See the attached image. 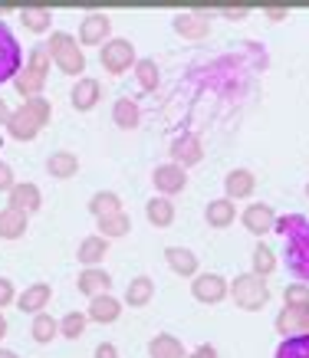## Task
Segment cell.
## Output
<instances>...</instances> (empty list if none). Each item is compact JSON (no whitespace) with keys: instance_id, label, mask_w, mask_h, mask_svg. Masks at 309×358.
Returning <instances> with one entry per match:
<instances>
[{"instance_id":"cell-5","label":"cell","mask_w":309,"mask_h":358,"mask_svg":"<svg viewBox=\"0 0 309 358\" xmlns=\"http://www.w3.org/2000/svg\"><path fill=\"white\" fill-rule=\"evenodd\" d=\"M231 296L243 313H257V309H264V306L270 303V286H266L264 276L243 273V276H237V280L231 282Z\"/></svg>"},{"instance_id":"cell-39","label":"cell","mask_w":309,"mask_h":358,"mask_svg":"<svg viewBox=\"0 0 309 358\" xmlns=\"http://www.w3.org/2000/svg\"><path fill=\"white\" fill-rule=\"evenodd\" d=\"M10 303H17V289H13V282L7 276H0V309Z\"/></svg>"},{"instance_id":"cell-45","label":"cell","mask_w":309,"mask_h":358,"mask_svg":"<svg viewBox=\"0 0 309 358\" xmlns=\"http://www.w3.org/2000/svg\"><path fill=\"white\" fill-rule=\"evenodd\" d=\"M266 17H270V20H283V17H287V10H266Z\"/></svg>"},{"instance_id":"cell-13","label":"cell","mask_w":309,"mask_h":358,"mask_svg":"<svg viewBox=\"0 0 309 358\" xmlns=\"http://www.w3.org/2000/svg\"><path fill=\"white\" fill-rule=\"evenodd\" d=\"M7 207H13V210H20V214H36L40 207H43V194H40V187L30 185V181H17V187H13L10 194H7Z\"/></svg>"},{"instance_id":"cell-6","label":"cell","mask_w":309,"mask_h":358,"mask_svg":"<svg viewBox=\"0 0 309 358\" xmlns=\"http://www.w3.org/2000/svg\"><path fill=\"white\" fill-rule=\"evenodd\" d=\"M20 69H23V46H20V40L13 36L10 27L0 20V86H3V83H13Z\"/></svg>"},{"instance_id":"cell-8","label":"cell","mask_w":309,"mask_h":358,"mask_svg":"<svg viewBox=\"0 0 309 358\" xmlns=\"http://www.w3.org/2000/svg\"><path fill=\"white\" fill-rule=\"evenodd\" d=\"M191 293H194V299L198 303H221L224 296L231 293V282L224 280L221 273H198L194 276V282H191Z\"/></svg>"},{"instance_id":"cell-17","label":"cell","mask_w":309,"mask_h":358,"mask_svg":"<svg viewBox=\"0 0 309 358\" xmlns=\"http://www.w3.org/2000/svg\"><path fill=\"white\" fill-rule=\"evenodd\" d=\"M50 296H53L50 282H30V286H27V289L17 296V306H20V313L40 315L46 309V303H50Z\"/></svg>"},{"instance_id":"cell-29","label":"cell","mask_w":309,"mask_h":358,"mask_svg":"<svg viewBox=\"0 0 309 358\" xmlns=\"http://www.w3.org/2000/svg\"><path fill=\"white\" fill-rule=\"evenodd\" d=\"M148 358H185V345H181L178 336L161 332V336H154L148 342Z\"/></svg>"},{"instance_id":"cell-4","label":"cell","mask_w":309,"mask_h":358,"mask_svg":"<svg viewBox=\"0 0 309 358\" xmlns=\"http://www.w3.org/2000/svg\"><path fill=\"white\" fill-rule=\"evenodd\" d=\"M50 53H46V46H34L30 50V56H27V66H23L20 73H17V79H13V89L23 96V102L27 99H36L40 92H43L46 86V76H50Z\"/></svg>"},{"instance_id":"cell-40","label":"cell","mask_w":309,"mask_h":358,"mask_svg":"<svg viewBox=\"0 0 309 358\" xmlns=\"http://www.w3.org/2000/svg\"><path fill=\"white\" fill-rule=\"evenodd\" d=\"M13 187H17V181H13L10 164H7V162H0V191H7V194H10Z\"/></svg>"},{"instance_id":"cell-1","label":"cell","mask_w":309,"mask_h":358,"mask_svg":"<svg viewBox=\"0 0 309 358\" xmlns=\"http://www.w3.org/2000/svg\"><path fill=\"white\" fill-rule=\"evenodd\" d=\"M273 230L287 240V250H283L287 273L296 282L309 286V217L306 214H287V217H276Z\"/></svg>"},{"instance_id":"cell-2","label":"cell","mask_w":309,"mask_h":358,"mask_svg":"<svg viewBox=\"0 0 309 358\" xmlns=\"http://www.w3.org/2000/svg\"><path fill=\"white\" fill-rule=\"evenodd\" d=\"M50 115H53V106H50V99L36 96V99H27L20 109L10 112V122H7V131H10V138L17 141H34L43 125H50Z\"/></svg>"},{"instance_id":"cell-24","label":"cell","mask_w":309,"mask_h":358,"mask_svg":"<svg viewBox=\"0 0 309 358\" xmlns=\"http://www.w3.org/2000/svg\"><path fill=\"white\" fill-rule=\"evenodd\" d=\"M165 260H168V266L178 273V276H198V257L191 253V250H185V247H168L165 250Z\"/></svg>"},{"instance_id":"cell-32","label":"cell","mask_w":309,"mask_h":358,"mask_svg":"<svg viewBox=\"0 0 309 358\" xmlns=\"http://www.w3.org/2000/svg\"><path fill=\"white\" fill-rule=\"evenodd\" d=\"M20 20L30 33H46L50 23H53V10H46V7H23Z\"/></svg>"},{"instance_id":"cell-20","label":"cell","mask_w":309,"mask_h":358,"mask_svg":"<svg viewBox=\"0 0 309 358\" xmlns=\"http://www.w3.org/2000/svg\"><path fill=\"white\" fill-rule=\"evenodd\" d=\"M122 315V303L115 299V296H96V299H89V309H86V319H92V322H99V326H109V322H115Z\"/></svg>"},{"instance_id":"cell-26","label":"cell","mask_w":309,"mask_h":358,"mask_svg":"<svg viewBox=\"0 0 309 358\" xmlns=\"http://www.w3.org/2000/svg\"><path fill=\"white\" fill-rule=\"evenodd\" d=\"M89 214L96 220L112 217V214H122V197L115 191H99V194L89 197Z\"/></svg>"},{"instance_id":"cell-33","label":"cell","mask_w":309,"mask_h":358,"mask_svg":"<svg viewBox=\"0 0 309 358\" xmlns=\"http://www.w3.org/2000/svg\"><path fill=\"white\" fill-rule=\"evenodd\" d=\"M132 230V217L122 210V214H112V217H102L99 220V237L106 240H115V237H125Z\"/></svg>"},{"instance_id":"cell-25","label":"cell","mask_w":309,"mask_h":358,"mask_svg":"<svg viewBox=\"0 0 309 358\" xmlns=\"http://www.w3.org/2000/svg\"><path fill=\"white\" fill-rule=\"evenodd\" d=\"M145 217H148V224H154V227H171L175 224V204H171V197H152L148 204H145Z\"/></svg>"},{"instance_id":"cell-41","label":"cell","mask_w":309,"mask_h":358,"mask_svg":"<svg viewBox=\"0 0 309 358\" xmlns=\"http://www.w3.org/2000/svg\"><path fill=\"white\" fill-rule=\"evenodd\" d=\"M96 358H119V348L112 345V342H99L96 345Z\"/></svg>"},{"instance_id":"cell-18","label":"cell","mask_w":309,"mask_h":358,"mask_svg":"<svg viewBox=\"0 0 309 358\" xmlns=\"http://www.w3.org/2000/svg\"><path fill=\"white\" fill-rule=\"evenodd\" d=\"M76 286H79V293H86L89 299H96V296H106V293H109L112 276L102 270V266H89V270L79 273Z\"/></svg>"},{"instance_id":"cell-28","label":"cell","mask_w":309,"mask_h":358,"mask_svg":"<svg viewBox=\"0 0 309 358\" xmlns=\"http://www.w3.org/2000/svg\"><path fill=\"white\" fill-rule=\"evenodd\" d=\"M23 234H27V214L3 207L0 210V240H20Z\"/></svg>"},{"instance_id":"cell-11","label":"cell","mask_w":309,"mask_h":358,"mask_svg":"<svg viewBox=\"0 0 309 358\" xmlns=\"http://www.w3.org/2000/svg\"><path fill=\"white\" fill-rule=\"evenodd\" d=\"M201 158H204V141H201L198 135L185 131V135H178V138L171 141V164L191 168V164H198Z\"/></svg>"},{"instance_id":"cell-10","label":"cell","mask_w":309,"mask_h":358,"mask_svg":"<svg viewBox=\"0 0 309 358\" xmlns=\"http://www.w3.org/2000/svg\"><path fill=\"white\" fill-rule=\"evenodd\" d=\"M152 185L154 191L161 197H171V194H181L185 191V185H188V174H185V168H178V164H158L152 171Z\"/></svg>"},{"instance_id":"cell-46","label":"cell","mask_w":309,"mask_h":358,"mask_svg":"<svg viewBox=\"0 0 309 358\" xmlns=\"http://www.w3.org/2000/svg\"><path fill=\"white\" fill-rule=\"evenodd\" d=\"M0 358H20L17 352H10V348H0Z\"/></svg>"},{"instance_id":"cell-36","label":"cell","mask_w":309,"mask_h":358,"mask_svg":"<svg viewBox=\"0 0 309 358\" xmlns=\"http://www.w3.org/2000/svg\"><path fill=\"white\" fill-rule=\"evenodd\" d=\"M135 79H138V86L145 92H154V86H158V66H154V59H135Z\"/></svg>"},{"instance_id":"cell-35","label":"cell","mask_w":309,"mask_h":358,"mask_svg":"<svg viewBox=\"0 0 309 358\" xmlns=\"http://www.w3.org/2000/svg\"><path fill=\"white\" fill-rule=\"evenodd\" d=\"M273 358H309V336H296V338H283L276 345Z\"/></svg>"},{"instance_id":"cell-22","label":"cell","mask_w":309,"mask_h":358,"mask_svg":"<svg viewBox=\"0 0 309 358\" xmlns=\"http://www.w3.org/2000/svg\"><path fill=\"white\" fill-rule=\"evenodd\" d=\"M233 217H237V207H233V201H227V197H217V201H210V204L204 207V220L217 230L231 227Z\"/></svg>"},{"instance_id":"cell-19","label":"cell","mask_w":309,"mask_h":358,"mask_svg":"<svg viewBox=\"0 0 309 358\" xmlns=\"http://www.w3.org/2000/svg\"><path fill=\"white\" fill-rule=\"evenodd\" d=\"M257 187V178L254 171H247V168H233L227 171L224 178V191H227V201H240V197H250Z\"/></svg>"},{"instance_id":"cell-15","label":"cell","mask_w":309,"mask_h":358,"mask_svg":"<svg viewBox=\"0 0 309 358\" xmlns=\"http://www.w3.org/2000/svg\"><path fill=\"white\" fill-rule=\"evenodd\" d=\"M102 99V89L99 83L92 76H79L76 79V86H73V92H69V102H73V109L76 112H89V109H96V102Z\"/></svg>"},{"instance_id":"cell-27","label":"cell","mask_w":309,"mask_h":358,"mask_svg":"<svg viewBox=\"0 0 309 358\" xmlns=\"http://www.w3.org/2000/svg\"><path fill=\"white\" fill-rule=\"evenodd\" d=\"M138 119H142V112H138V102H135V99H129V96L115 99V106H112V122H115L119 129H125V131L135 129Z\"/></svg>"},{"instance_id":"cell-48","label":"cell","mask_w":309,"mask_h":358,"mask_svg":"<svg viewBox=\"0 0 309 358\" xmlns=\"http://www.w3.org/2000/svg\"><path fill=\"white\" fill-rule=\"evenodd\" d=\"M306 194H309V185H306Z\"/></svg>"},{"instance_id":"cell-30","label":"cell","mask_w":309,"mask_h":358,"mask_svg":"<svg viewBox=\"0 0 309 358\" xmlns=\"http://www.w3.org/2000/svg\"><path fill=\"white\" fill-rule=\"evenodd\" d=\"M154 296V282L148 276H135L129 286H125V303L132 306V309H142V306L152 303Z\"/></svg>"},{"instance_id":"cell-37","label":"cell","mask_w":309,"mask_h":358,"mask_svg":"<svg viewBox=\"0 0 309 358\" xmlns=\"http://www.w3.org/2000/svg\"><path fill=\"white\" fill-rule=\"evenodd\" d=\"M86 313H66L63 319H59V336L66 338H79L82 336V329H86Z\"/></svg>"},{"instance_id":"cell-43","label":"cell","mask_w":309,"mask_h":358,"mask_svg":"<svg viewBox=\"0 0 309 358\" xmlns=\"http://www.w3.org/2000/svg\"><path fill=\"white\" fill-rule=\"evenodd\" d=\"M247 13H250V10H243V7H240V10H224V17H227V20H243Z\"/></svg>"},{"instance_id":"cell-42","label":"cell","mask_w":309,"mask_h":358,"mask_svg":"<svg viewBox=\"0 0 309 358\" xmlns=\"http://www.w3.org/2000/svg\"><path fill=\"white\" fill-rule=\"evenodd\" d=\"M188 358H217V348H214V345H198Z\"/></svg>"},{"instance_id":"cell-38","label":"cell","mask_w":309,"mask_h":358,"mask_svg":"<svg viewBox=\"0 0 309 358\" xmlns=\"http://www.w3.org/2000/svg\"><path fill=\"white\" fill-rule=\"evenodd\" d=\"M283 306H309V286L289 282L287 289H283Z\"/></svg>"},{"instance_id":"cell-47","label":"cell","mask_w":309,"mask_h":358,"mask_svg":"<svg viewBox=\"0 0 309 358\" xmlns=\"http://www.w3.org/2000/svg\"><path fill=\"white\" fill-rule=\"evenodd\" d=\"M7 336V319H3V315H0V338Z\"/></svg>"},{"instance_id":"cell-12","label":"cell","mask_w":309,"mask_h":358,"mask_svg":"<svg viewBox=\"0 0 309 358\" xmlns=\"http://www.w3.org/2000/svg\"><path fill=\"white\" fill-rule=\"evenodd\" d=\"M112 20L106 13H89L86 20L79 23V46H102L109 43Z\"/></svg>"},{"instance_id":"cell-23","label":"cell","mask_w":309,"mask_h":358,"mask_svg":"<svg viewBox=\"0 0 309 358\" xmlns=\"http://www.w3.org/2000/svg\"><path fill=\"white\" fill-rule=\"evenodd\" d=\"M46 171H50V178H56V181L76 178V171H79V158H76L73 152H53L50 158H46Z\"/></svg>"},{"instance_id":"cell-14","label":"cell","mask_w":309,"mask_h":358,"mask_svg":"<svg viewBox=\"0 0 309 358\" xmlns=\"http://www.w3.org/2000/svg\"><path fill=\"white\" fill-rule=\"evenodd\" d=\"M171 30L178 36H188V40H204L210 33V13L198 10V13H178L171 20Z\"/></svg>"},{"instance_id":"cell-34","label":"cell","mask_w":309,"mask_h":358,"mask_svg":"<svg viewBox=\"0 0 309 358\" xmlns=\"http://www.w3.org/2000/svg\"><path fill=\"white\" fill-rule=\"evenodd\" d=\"M250 260H254V270H250V273H257V276H264V280L276 270V253H273L270 247H266V243H257L254 253H250Z\"/></svg>"},{"instance_id":"cell-21","label":"cell","mask_w":309,"mask_h":358,"mask_svg":"<svg viewBox=\"0 0 309 358\" xmlns=\"http://www.w3.org/2000/svg\"><path fill=\"white\" fill-rule=\"evenodd\" d=\"M106 253H109V240L99 237V234H92V237H86L79 243L76 260L89 270V266H102V257H106Z\"/></svg>"},{"instance_id":"cell-44","label":"cell","mask_w":309,"mask_h":358,"mask_svg":"<svg viewBox=\"0 0 309 358\" xmlns=\"http://www.w3.org/2000/svg\"><path fill=\"white\" fill-rule=\"evenodd\" d=\"M10 122V109H7V102L0 99V125H7Z\"/></svg>"},{"instance_id":"cell-7","label":"cell","mask_w":309,"mask_h":358,"mask_svg":"<svg viewBox=\"0 0 309 358\" xmlns=\"http://www.w3.org/2000/svg\"><path fill=\"white\" fill-rule=\"evenodd\" d=\"M99 63L106 73H112V76H119V73H125L129 66H135V46L132 40H122V36H115V40H109V43L99 46Z\"/></svg>"},{"instance_id":"cell-16","label":"cell","mask_w":309,"mask_h":358,"mask_svg":"<svg viewBox=\"0 0 309 358\" xmlns=\"http://www.w3.org/2000/svg\"><path fill=\"white\" fill-rule=\"evenodd\" d=\"M243 227L250 230L254 237H264V234H270L276 224V214L270 204H250L247 210H243Z\"/></svg>"},{"instance_id":"cell-3","label":"cell","mask_w":309,"mask_h":358,"mask_svg":"<svg viewBox=\"0 0 309 358\" xmlns=\"http://www.w3.org/2000/svg\"><path fill=\"white\" fill-rule=\"evenodd\" d=\"M46 53L53 59V66L59 73H66V76H79V73H86V53H82V46L73 33H63L56 30L50 33V40H46Z\"/></svg>"},{"instance_id":"cell-9","label":"cell","mask_w":309,"mask_h":358,"mask_svg":"<svg viewBox=\"0 0 309 358\" xmlns=\"http://www.w3.org/2000/svg\"><path fill=\"white\" fill-rule=\"evenodd\" d=\"M276 332L283 338L309 336V306H283L276 315Z\"/></svg>"},{"instance_id":"cell-31","label":"cell","mask_w":309,"mask_h":358,"mask_svg":"<svg viewBox=\"0 0 309 358\" xmlns=\"http://www.w3.org/2000/svg\"><path fill=\"white\" fill-rule=\"evenodd\" d=\"M30 336H34V342H40V345H50L56 336H59V322H56L50 313H40L34 315V326H30Z\"/></svg>"}]
</instances>
